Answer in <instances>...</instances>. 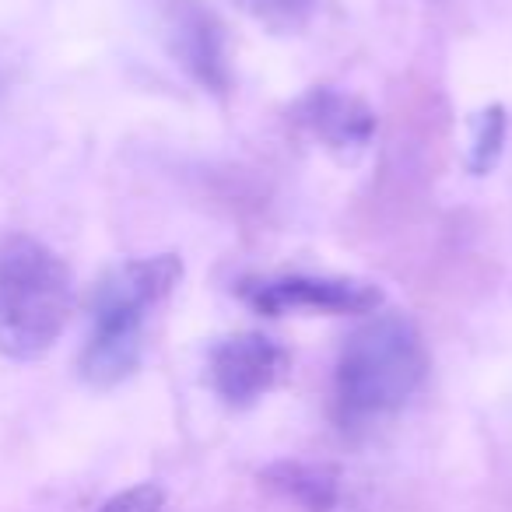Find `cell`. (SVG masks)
Here are the masks:
<instances>
[{
  "label": "cell",
  "mask_w": 512,
  "mask_h": 512,
  "mask_svg": "<svg viewBox=\"0 0 512 512\" xmlns=\"http://www.w3.org/2000/svg\"><path fill=\"white\" fill-rule=\"evenodd\" d=\"M313 4L316 0H246V8L271 29H299L313 11Z\"/></svg>",
  "instance_id": "obj_10"
},
{
  "label": "cell",
  "mask_w": 512,
  "mask_h": 512,
  "mask_svg": "<svg viewBox=\"0 0 512 512\" xmlns=\"http://www.w3.org/2000/svg\"><path fill=\"white\" fill-rule=\"evenodd\" d=\"M183 278V260L176 253L127 260L102 274L92 292V330L81 348V376L85 383L109 390L134 376L144 355V327L148 316L172 295Z\"/></svg>",
  "instance_id": "obj_1"
},
{
  "label": "cell",
  "mask_w": 512,
  "mask_h": 512,
  "mask_svg": "<svg viewBox=\"0 0 512 512\" xmlns=\"http://www.w3.org/2000/svg\"><path fill=\"white\" fill-rule=\"evenodd\" d=\"M505 141V116L498 106L477 113L474 120V134H470V169L474 172H488L495 165L498 151Z\"/></svg>",
  "instance_id": "obj_9"
},
{
  "label": "cell",
  "mask_w": 512,
  "mask_h": 512,
  "mask_svg": "<svg viewBox=\"0 0 512 512\" xmlns=\"http://www.w3.org/2000/svg\"><path fill=\"white\" fill-rule=\"evenodd\" d=\"M295 120L316 137L327 151L351 158L369 148L376 134V113L355 95H344L337 88H313L295 102Z\"/></svg>",
  "instance_id": "obj_7"
},
{
  "label": "cell",
  "mask_w": 512,
  "mask_h": 512,
  "mask_svg": "<svg viewBox=\"0 0 512 512\" xmlns=\"http://www.w3.org/2000/svg\"><path fill=\"white\" fill-rule=\"evenodd\" d=\"M425 344L404 316H376L344 344L334 376V407L344 428H365L400 411L425 379Z\"/></svg>",
  "instance_id": "obj_2"
},
{
  "label": "cell",
  "mask_w": 512,
  "mask_h": 512,
  "mask_svg": "<svg viewBox=\"0 0 512 512\" xmlns=\"http://www.w3.org/2000/svg\"><path fill=\"white\" fill-rule=\"evenodd\" d=\"M288 369V355L264 334L225 337L211 351V386L228 407H249L271 393Z\"/></svg>",
  "instance_id": "obj_6"
},
{
  "label": "cell",
  "mask_w": 512,
  "mask_h": 512,
  "mask_svg": "<svg viewBox=\"0 0 512 512\" xmlns=\"http://www.w3.org/2000/svg\"><path fill=\"white\" fill-rule=\"evenodd\" d=\"M162 36L172 60L197 81L200 88L214 95L228 92V53L225 32L211 8L200 0H165L162 8Z\"/></svg>",
  "instance_id": "obj_5"
},
{
  "label": "cell",
  "mask_w": 512,
  "mask_h": 512,
  "mask_svg": "<svg viewBox=\"0 0 512 512\" xmlns=\"http://www.w3.org/2000/svg\"><path fill=\"white\" fill-rule=\"evenodd\" d=\"M74 313L67 264L32 235L0 239V355L15 362L43 358Z\"/></svg>",
  "instance_id": "obj_3"
},
{
  "label": "cell",
  "mask_w": 512,
  "mask_h": 512,
  "mask_svg": "<svg viewBox=\"0 0 512 512\" xmlns=\"http://www.w3.org/2000/svg\"><path fill=\"white\" fill-rule=\"evenodd\" d=\"M246 306L260 316H355L372 313L383 292L369 281L355 278H316V274H278V278H249L239 285Z\"/></svg>",
  "instance_id": "obj_4"
},
{
  "label": "cell",
  "mask_w": 512,
  "mask_h": 512,
  "mask_svg": "<svg viewBox=\"0 0 512 512\" xmlns=\"http://www.w3.org/2000/svg\"><path fill=\"white\" fill-rule=\"evenodd\" d=\"M260 477L302 512H330L337 505V470L327 463H274Z\"/></svg>",
  "instance_id": "obj_8"
},
{
  "label": "cell",
  "mask_w": 512,
  "mask_h": 512,
  "mask_svg": "<svg viewBox=\"0 0 512 512\" xmlns=\"http://www.w3.org/2000/svg\"><path fill=\"white\" fill-rule=\"evenodd\" d=\"M165 509V491L158 484H134V488L113 495L102 512H162Z\"/></svg>",
  "instance_id": "obj_11"
}]
</instances>
